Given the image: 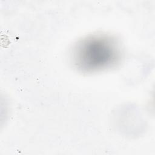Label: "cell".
<instances>
[{"mask_svg": "<svg viewBox=\"0 0 155 155\" xmlns=\"http://www.w3.org/2000/svg\"><path fill=\"white\" fill-rule=\"evenodd\" d=\"M122 51L114 37L94 35L84 38L74 45L71 62L78 71L94 73L116 66L121 61Z\"/></svg>", "mask_w": 155, "mask_h": 155, "instance_id": "1", "label": "cell"}]
</instances>
